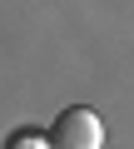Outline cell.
Here are the masks:
<instances>
[{"label": "cell", "mask_w": 134, "mask_h": 149, "mask_svg": "<svg viewBox=\"0 0 134 149\" xmlns=\"http://www.w3.org/2000/svg\"><path fill=\"white\" fill-rule=\"evenodd\" d=\"M50 149H104V119L85 104L65 109L50 129Z\"/></svg>", "instance_id": "cell-1"}, {"label": "cell", "mask_w": 134, "mask_h": 149, "mask_svg": "<svg viewBox=\"0 0 134 149\" xmlns=\"http://www.w3.org/2000/svg\"><path fill=\"white\" fill-rule=\"evenodd\" d=\"M50 139H20V144H10V149H45Z\"/></svg>", "instance_id": "cell-2"}]
</instances>
